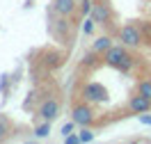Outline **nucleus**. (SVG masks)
<instances>
[{"label": "nucleus", "mask_w": 151, "mask_h": 144, "mask_svg": "<svg viewBox=\"0 0 151 144\" xmlns=\"http://www.w3.org/2000/svg\"><path fill=\"white\" fill-rule=\"evenodd\" d=\"M103 62L108 67L117 69V71H122V73H128L135 64V57H133L131 53H128V46H110L108 50L103 53Z\"/></svg>", "instance_id": "nucleus-1"}, {"label": "nucleus", "mask_w": 151, "mask_h": 144, "mask_svg": "<svg viewBox=\"0 0 151 144\" xmlns=\"http://www.w3.org/2000/svg\"><path fill=\"white\" fill-rule=\"evenodd\" d=\"M71 119H73L78 126H92L96 119V112L92 103L85 101V98H80V101H76L73 105H71Z\"/></svg>", "instance_id": "nucleus-2"}, {"label": "nucleus", "mask_w": 151, "mask_h": 144, "mask_svg": "<svg viewBox=\"0 0 151 144\" xmlns=\"http://www.w3.org/2000/svg\"><path fill=\"white\" fill-rule=\"evenodd\" d=\"M89 16H92L99 25H103V28H110L114 23V9H112V5H110L108 0H94Z\"/></svg>", "instance_id": "nucleus-3"}, {"label": "nucleus", "mask_w": 151, "mask_h": 144, "mask_svg": "<svg viewBox=\"0 0 151 144\" xmlns=\"http://www.w3.org/2000/svg\"><path fill=\"white\" fill-rule=\"evenodd\" d=\"M60 110H62L60 98L48 96V98H44V101L39 103V107H37V119H39V121H50V124H53L57 117H60Z\"/></svg>", "instance_id": "nucleus-4"}, {"label": "nucleus", "mask_w": 151, "mask_h": 144, "mask_svg": "<svg viewBox=\"0 0 151 144\" xmlns=\"http://www.w3.org/2000/svg\"><path fill=\"white\" fill-rule=\"evenodd\" d=\"M117 37H119V41H122L124 46H128V48H140L142 44H144L142 30L137 28V25H133V23L122 25V28H119V32H117Z\"/></svg>", "instance_id": "nucleus-5"}, {"label": "nucleus", "mask_w": 151, "mask_h": 144, "mask_svg": "<svg viewBox=\"0 0 151 144\" xmlns=\"http://www.w3.org/2000/svg\"><path fill=\"white\" fill-rule=\"evenodd\" d=\"M80 96H83L85 101H89V103H103V101L110 98V96H108V89H105L101 82H85Z\"/></svg>", "instance_id": "nucleus-6"}, {"label": "nucleus", "mask_w": 151, "mask_h": 144, "mask_svg": "<svg viewBox=\"0 0 151 144\" xmlns=\"http://www.w3.org/2000/svg\"><path fill=\"white\" fill-rule=\"evenodd\" d=\"M78 5H80V0H53V11L60 19H71L78 11Z\"/></svg>", "instance_id": "nucleus-7"}, {"label": "nucleus", "mask_w": 151, "mask_h": 144, "mask_svg": "<svg viewBox=\"0 0 151 144\" xmlns=\"http://www.w3.org/2000/svg\"><path fill=\"white\" fill-rule=\"evenodd\" d=\"M149 110H151L149 98L137 94V92H133L131 98H128V112H133V115H144V112H149Z\"/></svg>", "instance_id": "nucleus-8"}, {"label": "nucleus", "mask_w": 151, "mask_h": 144, "mask_svg": "<svg viewBox=\"0 0 151 144\" xmlns=\"http://www.w3.org/2000/svg\"><path fill=\"white\" fill-rule=\"evenodd\" d=\"M41 62H44L48 69H57V67H62V64H64V53L46 48V50H41Z\"/></svg>", "instance_id": "nucleus-9"}, {"label": "nucleus", "mask_w": 151, "mask_h": 144, "mask_svg": "<svg viewBox=\"0 0 151 144\" xmlns=\"http://www.w3.org/2000/svg\"><path fill=\"white\" fill-rule=\"evenodd\" d=\"M110 46H112V37H110V34H103V37H99L94 44H92V50H89V53H94V55H103Z\"/></svg>", "instance_id": "nucleus-10"}, {"label": "nucleus", "mask_w": 151, "mask_h": 144, "mask_svg": "<svg viewBox=\"0 0 151 144\" xmlns=\"http://www.w3.org/2000/svg\"><path fill=\"white\" fill-rule=\"evenodd\" d=\"M135 92L142 96H147L151 101V78H142V80H137V85H135Z\"/></svg>", "instance_id": "nucleus-11"}, {"label": "nucleus", "mask_w": 151, "mask_h": 144, "mask_svg": "<svg viewBox=\"0 0 151 144\" xmlns=\"http://www.w3.org/2000/svg\"><path fill=\"white\" fill-rule=\"evenodd\" d=\"M12 135V119L5 115H0V142L2 140H7Z\"/></svg>", "instance_id": "nucleus-12"}, {"label": "nucleus", "mask_w": 151, "mask_h": 144, "mask_svg": "<svg viewBox=\"0 0 151 144\" xmlns=\"http://www.w3.org/2000/svg\"><path fill=\"white\" fill-rule=\"evenodd\" d=\"M48 133H50V121H44L41 126L35 128V135H37V137H46Z\"/></svg>", "instance_id": "nucleus-13"}, {"label": "nucleus", "mask_w": 151, "mask_h": 144, "mask_svg": "<svg viewBox=\"0 0 151 144\" xmlns=\"http://www.w3.org/2000/svg\"><path fill=\"white\" fill-rule=\"evenodd\" d=\"M78 137H80V142H92V140H94V133L89 130V126H83V130H80Z\"/></svg>", "instance_id": "nucleus-14"}, {"label": "nucleus", "mask_w": 151, "mask_h": 144, "mask_svg": "<svg viewBox=\"0 0 151 144\" xmlns=\"http://www.w3.org/2000/svg\"><path fill=\"white\" fill-rule=\"evenodd\" d=\"M76 126H78V124H76L73 119H71V121H69V124H64V126H62V135H64V137H66V135H71V133H76Z\"/></svg>", "instance_id": "nucleus-15"}, {"label": "nucleus", "mask_w": 151, "mask_h": 144, "mask_svg": "<svg viewBox=\"0 0 151 144\" xmlns=\"http://www.w3.org/2000/svg\"><path fill=\"white\" fill-rule=\"evenodd\" d=\"M92 5H94V0H80V11L83 14H92Z\"/></svg>", "instance_id": "nucleus-16"}, {"label": "nucleus", "mask_w": 151, "mask_h": 144, "mask_svg": "<svg viewBox=\"0 0 151 144\" xmlns=\"http://www.w3.org/2000/svg\"><path fill=\"white\" fill-rule=\"evenodd\" d=\"M94 23H96V21L92 19V16H89V19L85 21V25H83V30H85L87 34H92V32H94Z\"/></svg>", "instance_id": "nucleus-17"}, {"label": "nucleus", "mask_w": 151, "mask_h": 144, "mask_svg": "<svg viewBox=\"0 0 151 144\" xmlns=\"http://www.w3.org/2000/svg\"><path fill=\"white\" fill-rule=\"evenodd\" d=\"M64 140H66V144H78V142H80V137H78V135H76V133H71V135H66Z\"/></svg>", "instance_id": "nucleus-18"}, {"label": "nucleus", "mask_w": 151, "mask_h": 144, "mask_svg": "<svg viewBox=\"0 0 151 144\" xmlns=\"http://www.w3.org/2000/svg\"><path fill=\"white\" fill-rule=\"evenodd\" d=\"M140 119H142V121H144V124H151V117L147 115V112H144V115H140Z\"/></svg>", "instance_id": "nucleus-19"}]
</instances>
